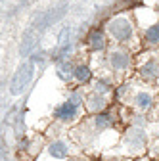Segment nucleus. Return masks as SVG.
Segmentation results:
<instances>
[{"label":"nucleus","mask_w":159,"mask_h":161,"mask_svg":"<svg viewBox=\"0 0 159 161\" xmlns=\"http://www.w3.org/2000/svg\"><path fill=\"white\" fill-rule=\"evenodd\" d=\"M136 106L142 108V109H148V108L151 106V96L146 94V92H140V94L136 96Z\"/></svg>","instance_id":"obj_11"},{"label":"nucleus","mask_w":159,"mask_h":161,"mask_svg":"<svg viewBox=\"0 0 159 161\" xmlns=\"http://www.w3.org/2000/svg\"><path fill=\"white\" fill-rule=\"evenodd\" d=\"M109 62H111L113 69H127L130 64V58H129V54H123V52H113Z\"/></svg>","instance_id":"obj_5"},{"label":"nucleus","mask_w":159,"mask_h":161,"mask_svg":"<svg viewBox=\"0 0 159 161\" xmlns=\"http://www.w3.org/2000/svg\"><path fill=\"white\" fill-rule=\"evenodd\" d=\"M88 44H90L92 50H104L106 48V36H104V33L98 31V29L90 31V35H88Z\"/></svg>","instance_id":"obj_4"},{"label":"nucleus","mask_w":159,"mask_h":161,"mask_svg":"<svg viewBox=\"0 0 159 161\" xmlns=\"http://www.w3.org/2000/svg\"><path fill=\"white\" fill-rule=\"evenodd\" d=\"M157 10H159V8H157Z\"/></svg>","instance_id":"obj_15"},{"label":"nucleus","mask_w":159,"mask_h":161,"mask_svg":"<svg viewBox=\"0 0 159 161\" xmlns=\"http://www.w3.org/2000/svg\"><path fill=\"white\" fill-rule=\"evenodd\" d=\"M102 106H104V100H102V96H92L90 98V109H102Z\"/></svg>","instance_id":"obj_12"},{"label":"nucleus","mask_w":159,"mask_h":161,"mask_svg":"<svg viewBox=\"0 0 159 161\" xmlns=\"http://www.w3.org/2000/svg\"><path fill=\"white\" fill-rule=\"evenodd\" d=\"M140 73H142V77H146V79H155L157 75H159V69H157V64L153 62H146L142 67H140Z\"/></svg>","instance_id":"obj_7"},{"label":"nucleus","mask_w":159,"mask_h":161,"mask_svg":"<svg viewBox=\"0 0 159 161\" xmlns=\"http://www.w3.org/2000/svg\"><path fill=\"white\" fill-rule=\"evenodd\" d=\"M71 75H73V71H71V65H62V67H59V77L69 79Z\"/></svg>","instance_id":"obj_14"},{"label":"nucleus","mask_w":159,"mask_h":161,"mask_svg":"<svg viewBox=\"0 0 159 161\" xmlns=\"http://www.w3.org/2000/svg\"><path fill=\"white\" fill-rule=\"evenodd\" d=\"M31 79H33V64H23V65H19V69L15 71L14 79H12V86H10V92L14 96L17 94H21L25 90V86L31 83Z\"/></svg>","instance_id":"obj_1"},{"label":"nucleus","mask_w":159,"mask_h":161,"mask_svg":"<svg viewBox=\"0 0 159 161\" xmlns=\"http://www.w3.org/2000/svg\"><path fill=\"white\" fill-rule=\"evenodd\" d=\"M73 75H75L79 80H81V83H86L92 73H90V69H88L86 65H77V67L73 69Z\"/></svg>","instance_id":"obj_10"},{"label":"nucleus","mask_w":159,"mask_h":161,"mask_svg":"<svg viewBox=\"0 0 159 161\" xmlns=\"http://www.w3.org/2000/svg\"><path fill=\"white\" fill-rule=\"evenodd\" d=\"M69 35H71V29L69 27H65L63 31H62V35H59V44H58V58H62V54H65V52H69Z\"/></svg>","instance_id":"obj_6"},{"label":"nucleus","mask_w":159,"mask_h":161,"mask_svg":"<svg viewBox=\"0 0 159 161\" xmlns=\"http://www.w3.org/2000/svg\"><path fill=\"white\" fill-rule=\"evenodd\" d=\"M77 104H79L77 100H69V102L62 104V106L56 109V117L62 119V121H67V119L75 117V113H77Z\"/></svg>","instance_id":"obj_3"},{"label":"nucleus","mask_w":159,"mask_h":161,"mask_svg":"<svg viewBox=\"0 0 159 161\" xmlns=\"http://www.w3.org/2000/svg\"><path fill=\"white\" fill-rule=\"evenodd\" d=\"M48 152H50V155L56 157V159L67 157V148H65V144H62V142H54V144L48 148Z\"/></svg>","instance_id":"obj_8"},{"label":"nucleus","mask_w":159,"mask_h":161,"mask_svg":"<svg viewBox=\"0 0 159 161\" xmlns=\"http://www.w3.org/2000/svg\"><path fill=\"white\" fill-rule=\"evenodd\" d=\"M107 31H109V35L115 40H119V42H127V40L132 36V23L127 17H115L113 21H109Z\"/></svg>","instance_id":"obj_2"},{"label":"nucleus","mask_w":159,"mask_h":161,"mask_svg":"<svg viewBox=\"0 0 159 161\" xmlns=\"http://www.w3.org/2000/svg\"><path fill=\"white\" fill-rule=\"evenodd\" d=\"M146 40L150 44H159V23H153L146 29Z\"/></svg>","instance_id":"obj_9"},{"label":"nucleus","mask_w":159,"mask_h":161,"mask_svg":"<svg viewBox=\"0 0 159 161\" xmlns=\"http://www.w3.org/2000/svg\"><path fill=\"white\" fill-rule=\"evenodd\" d=\"M109 115L107 113H102V115H98V119H96V123H98V127H106V125H109Z\"/></svg>","instance_id":"obj_13"}]
</instances>
